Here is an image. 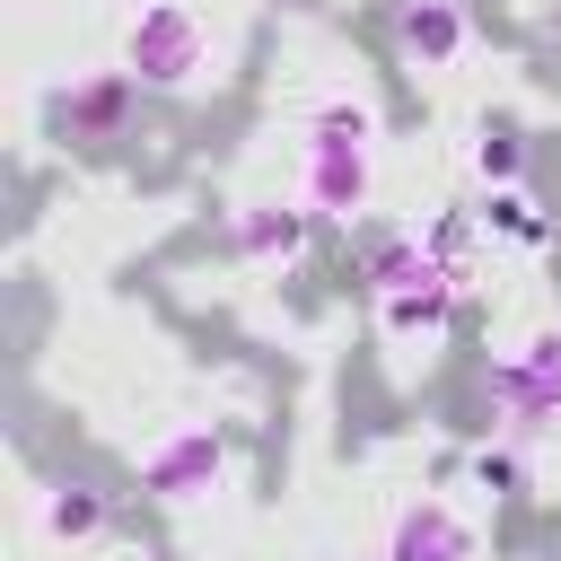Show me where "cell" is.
Segmentation results:
<instances>
[{
    "mask_svg": "<svg viewBox=\"0 0 561 561\" xmlns=\"http://www.w3.org/2000/svg\"><path fill=\"white\" fill-rule=\"evenodd\" d=\"M377 193V105L359 88H324L298 131V202L324 219H359Z\"/></svg>",
    "mask_w": 561,
    "mask_h": 561,
    "instance_id": "obj_1",
    "label": "cell"
},
{
    "mask_svg": "<svg viewBox=\"0 0 561 561\" xmlns=\"http://www.w3.org/2000/svg\"><path fill=\"white\" fill-rule=\"evenodd\" d=\"M123 70L149 88V96H184L210 79V26L193 0H140L131 26H123Z\"/></svg>",
    "mask_w": 561,
    "mask_h": 561,
    "instance_id": "obj_2",
    "label": "cell"
},
{
    "mask_svg": "<svg viewBox=\"0 0 561 561\" xmlns=\"http://www.w3.org/2000/svg\"><path fill=\"white\" fill-rule=\"evenodd\" d=\"M552 421H561V324H543L535 342H517L491 368V438L543 447Z\"/></svg>",
    "mask_w": 561,
    "mask_h": 561,
    "instance_id": "obj_3",
    "label": "cell"
},
{
    "mask_svg": "<svg viewBox=\"0 0 561 561\" xmlns=\"http://www.w3.org/2000/svg\"><path fill=\"white\" fill-rule=\"evenodd\" d=\"M140 491L158 508H202L210 491H228V430L219 421H167L140 447Z\"/></svg>",
    "mask_w": 561,
    "mask_h": 561,
    "instance_id": "obj_4",
    "label": "cell"
},
{
    "mask_svg": "<svg viewBox=\"0 0 561 561\" xmlns=\"http://www.w3.org/2000/svg\"><path fill=\"white\" fill-rule=\"evenodd\" d=\"M140 79L131 70H88V79H70V88H53V131L61 140H88V149H105V140H131V123H140Z\"/></svg>",
    "mask_w": 561,
    "mask_h": 561,
    "instance_id": "obj_5",
    "label": "cell"
},
{
    "mask_svg": "<svg viewBox=\"0 0 561 561\" xmlns=\"http://www.w3.org/2000/svg\"><path fill=\"white\" fill-rule=\"evenodd\" d=\"M386 35H394V61H403V70H447V61L473 44V18H465L456 0H394Z\"/></svg>",
    "mask_w": 561,
    "mask_h": 561,
    "instance_id": "obj_6",
    "label": "cell"
},
{
    "mask_svg": "<svg viewBox=\"0 0 561 561\" xmlns=\"http://www.w3.org/2000/svg\"><path fill=\"white\" fill-rule=\"evenodd\" d=\"M377 561H473V526L447 508V500H403Z\"/></svg>",
    "mask_w": 561,
    "mask_h": 561,
    "instance_id": "obj_7",
    "label": "cell"
},
{
    "mask_svg": "<svg viewBox=\"0 0 561 561\" xmlns=\"http://www.w3.org/2000/svg\"><path fill=\"white\" fill-rule=\"evenodd\" d=\"M307 202H245L228 210V254L237 263H298L307 254Z\"/></svg>",
    "mask_w": 561,
    "mask_h": 561,
    "instance_id": "obj_8",
    "label": "cell"
},
{
    "mask_svg": "<svg viewBox=\"0 0 561 561\" xmlns=\"http://www.w3.org/2000/svg\"><path fill=\"white\" fill-rule=\"evenodd\" d=\"M447 263L430 254V237L421 228H368L359 237V280L377 289V298H394V289H421V280H438Z\"/></svg>",
    "mask_w": 561,
    "mask_h": 561,
    "instance_id": "obj_9",
    "label": "cell"
},
{
    "mask_svg": "<svg viewBox=\"0 0 561 561\" xmlns=\"http://www.w3.org/2000/svg\"><path fill=\"white\" fill-rule=\"evenodd\" d=\"M123 526V508H114V491H96L88 473H53L44 482V535L53 543H105Z\"/></svg>",
    "mask_w": 561,
    "mask_h": 561,
    "instance_id": "obj_10",
    "label": "cell"
},
{
    "mask_svg": "<svg viewBox=\"0 0 561 561\" xmlns=\"http://www.w3.org/2000/svg\"><path fill=\"white\" fill-rule=\"evenodd\" d=\"M465 289H473V272H438V280H421V289L377 298V316H386V333H394V342H438V333L456 324Z\"/></svg>",
    "mask_w": 561,
    "mask_h": 561,
    "instance_id": "obj_11",
    "label": "cell"
},
{
    "mask_svg": "<svg viewBox=\"0 0 561 561\" xmlns=\"http://www.w3.org/2000/svg\"><path fill=\"white\" fill-rule=\"evenodd\" d=\"M473 491L482 500H517L526 482H535V447H517V438H491V447H473Z\"/></svg>",
    "mask_w": 561,
    "mask_h": 561,
    "instance_id": "obj_12",
    "label": "cell"
},
{
    "mask_svg": "<svg viewBox=\"0 0 561 561\" xmlns=\"http://www.w3.org/2000/svg\"><path fill=\"white\" fill-rule=\"evenodd\" d=\"M482 228H500V237H517V245H552V219L535 210V193L526 184H500V193H482V210H473Z\"/></svg>",
    "mask_w": 561,
    "mask_h": 561,
    "instance_id": "obj_13",
    "label": "cell"
},
{
    "mask_svg": "<svg viewBox=\"0 0 561 561\" xmlns=\"http://www.w3.org/2000/svg\"><path fill=\"white\" fill-rule=\"evenodd\" d=\"M517 167H526L517 131H491V123H482V131H473V175H482V184L500 193V184H517Z\"/></svg>",
    "mask_w": 561,
    "mask_h": 561,
    "instance_id": "obj_14",
    "label": "cell"
}]
</instances>
